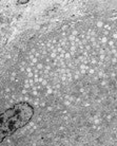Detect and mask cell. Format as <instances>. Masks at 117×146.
<instances>
[{
  "mask_svg": "<svg viewBox=\"0 0 117 146\" xmlns=\"http://www.w3.org/2000/svg\"><path fill=\"white\" fill-rule=\"evenodd\" d=\"M33 115L34 107L28 102L17 103L0 113V144L17 129L29 124Z\"/></svg>",
  "mask_w": 117,
  "mask_h": 146,
  "instance_id": "obj_1",
  "label": "cell"
}]
</instances>
